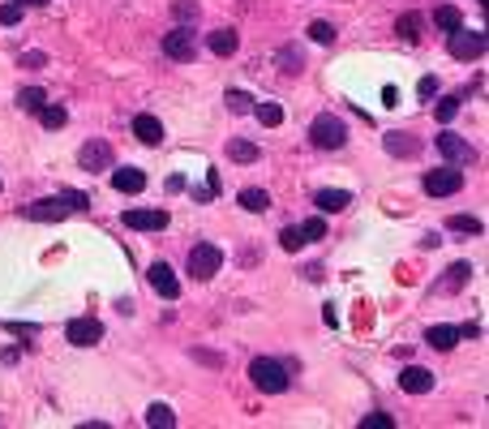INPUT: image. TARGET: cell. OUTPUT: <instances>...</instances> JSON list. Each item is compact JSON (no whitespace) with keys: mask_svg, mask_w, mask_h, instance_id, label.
I'll list each match as a JSON object with an SVG mask.
<instances>
[{"mask_svg":"<svg viewBox=\"0 0 489 429\" xmlns=\"http://www.w3.org/2000/svg\"><path fill=\"white\" fill-rule=\"evenodd\" d=\"M249 378H253V387L266 391V395H283V391L292 387L288 365H279V361H271V357H253V361H249Z\"/></svg>","mask_w":489,"mask_h":429,"instance_id":"6da1fadb","label":"cell"},{"mask_svg":"<svg viewBox=\"0 0 489 429\" xmlns=\"http://www.w3.org/2000/svg\"><path fill=\"white\" fill-rule=\"evenodd\" d=\"M309 142L318 150H344L348 146V124L335 112H322V116H314V124H309Z\"/></svg>","mask_w":489,"mask_h":429,"instance_id":"7a4b0ae2","label":"cell"},{"mask_svg":"<svg viewBox=\"0 0 489 429\" xmlns=\"http://www.w3.org/2000/svg\"><path fill=\"white\" fill-rule=\"evenodd\" d=\"M219 266H223V249H219V245L198 241V245L189 249V275H193V280H215Z\"/></svg>","mask_w":489,"mask_h":429,"instance_id":"3957f363","label":"cell"},{"mask_svg":"<svg viewBox=\"0 0 489 429\" xmlns=\"http://www.w3.org/2000/svg\"><path fill=\"white\" fill-rule=\"evenodd\" d=\"M163 56L189 65V60L198 56V31H193V26H172V31L163 35Z\"/></svg>","mask_w":489,"mask_h":429,"instance_id":"277c9868","label":"cell"},{"mask_svg":"<svg viewBox=\"0 0 489 429\" xmlns=\"http://www.w3.org/2000/svg\"><path fill=\"white\" fill-rule=\"evenodd\" d=\"M433 146H438V155H442L451 168H459V163H472L476 159V150H472V142L468 138H459V133H451V129H442L433 138Z\"/></svg>","mask_w":489,"mask_h":429,"instance_id":"5b68a950","label":"cell"},{"mask_svg":"<svg viewBox=\"0 0 489 429\" xmlns=\"http://www.w3.org/2000/svg\"><path fill=\"white\" fill-rule=\"evenodd\" d=\"M447 47H451V56L455 60H481L485 56V35L481 31H455V35H447Z\"/></svg>","mask_w":489,"mask_h":429,"instance_id":"8992f818","label":"cell"},{"mask_svg":"<svg viewBox=\"0 0 489 429\" xmlns=\"http://www.w3.org/2000/svg\"><path fill=\"white\" fill-rule=\"evenodd\" d=\"M73 207H69V197L65 193H51V197H39V202H31V207H22V215L26 219H35V223H51V219H65Z\"/></svg>","mask_w":489,"mask_h":429,"instance_id":"52a82bcc","label":"cell"},{"mask_svg":"<svg viewBox=\"0 0 489 429\" xmlns=\"http://www.w3.org/2000/svg\"><path fill=\"white\" fill-rule=\"evenodd\" d=\"M463 189V172L459 168H438V172H425V193L429 197H451V193H459Z\"/></svg>","mask_w":489,"mask_h":429,"instance_id":"ba28073f","label":"cell"},{"mask_svg":"<svg viewBox=\"0 0 489 429\" xmlns=\"http://www.w3.org/2000/svg\"><path fill=\"white\" fill-rule=\"evenodd\" d=\"M65 339H69L73 348H95V343L103 339V322H99V318H73V322L65 326Z\"/></svg>","mask_w":489,"mask_h":429,"instance_id":"9c48e42d","label":"cell"},{"mask_svg":"<svg viewBox=\"0 0 489 429\" xmlns=\"http://www.w3.org/2000/svg\"><path fill=\"white\" fill-rule=\"evenodd\" d=\"M125 228H134V232H159V228H168V211H163V207L125 211Z\"/></svg>","mask_w":489,"mask_h":429,"instance_id":"30bf717a","label":"cell"},{"mask_svg":"<svg viewBox=\"0 0 489 429\" xmlns=\"http://www.w3.org/2000/svg\"><path fill=\"white\" fill-rule=\"evenodd\" d=\"M77 163H82L86 172H103V168H112V146L103 142V138H95V142H86L82 150H77Z\"/></svg>","mask_w":489,"mask_h":429,"instance_id":"8fae6325","label":"cell"},{"mask_svg":"<svg viewBox=\"0 0 489 429\" xmlns=\"http://www.w3.org/2000/svg\"><path fill=\"white\" fill-rule=\"evenodd\" d=\"M146 280H150V288L159 292L163 300H176V296H180V284H176V275H172V266H168V262H150Z\"/></svg>","mask_w":489,"mask_h":429,"instance_id":"7c38bea8","label":"cell"},{"mask_svg":"<svg viewBox=\"0 0 489 429\" xmlns=\"http://www.w3.org/2000/svg\"><path fill=\"white\" fill-rule=\"evenodd\" d=\"M386 155H395V159H417L421 155V138L417 133H408V129H395V133H386Z\"/></svg>","mask_w":489,"mask_h":429,"instance_id":"4fadbf2b","label":"cell"},{"mask_svg":"<svg viewBox=\"0 0 489 429\" xmlns=\"http://www.w3.org/2000/svg\"><path fill=\"white\" fill-rule=\"evenodd\" d=\"M399 387H403L408 395H429V391H433V373H429V369H421V365H403Z\"/></svg>","mask_w":489,"mask_h":429,"instance_id":"5bb4252c","label":"cell"},{"mask_svg":"<svg viewBox=\"0 0 489 429\" xmlns=\"http://www.w3.org/2000/svg\"><path fill=\"white\" fill-rule=\"evenodd\" d=\"M134 138H138V142H146V146H159V142H163V120H159V116H150V112L134 116Z\"/></svg>","mask_w":489,"mask_h":429,"instance_id":"9a60e30c","label":"cell"},{"mask_svg":"<svg viewBox=\"0 0 489 429\" xmlns=\"http://www.w3.org/2000/svg\"><path fill=\"white\" fill-rule=\"evenodd\" d=\"M206 47H211L215 56H232V52L241 47V35L232 31V26H219V31H211V35H206Z\"/></svg>","mask_w":489,"mask_h":429,"instance_id":"2e32d148","label":"cell"},{"mask_svg":"<svg viewBox=\"0 0 489 429\" xmlns=\"http://www.w3.org/2000/svg\"><path fill=\"white\" fill-rule=\"evenodd\" d=\"M112 189H120V193H142V189H146V172H142V168H116V172H112Z\"/></svg>","mask_w":489,"mask_h":429,"instance_id":"e0dca14e","label":"cell"},{"mask_svg":"<svg viewBox=\"0 0 489 429\" xmlns=\"http://www.w3.org/2000/svg\"><path fill=\"white\" fill-rule=\"evenodd\" d=\"M348 202H352L348 189H318V193H314V207H318L322 215H339Z\"/></svg>","mask_w":489,"mask_h":429,"instance_id":"ac0fdd59","label":"cell"},{"mask_svg":"<svg viewBox=\"0 0 489 429\" xmlns=\"http://www.w3.org/2000/svg\"><path fill=\"white\" fill-rule=\"evenodd\" d=\"M425 343H429L433 352H451V348L459 343V326H447V322L429 326V331H425Z\"/></svg>","mask_w":489,"mask_h":429,"instance_id":"d6986e66","label":"cell"},{"mask_svg":"<svg viewBox=\"0 0 489 429\" xmlns=\"http://www.w3.org/2000/svg\"><path fill=\"white\" fill-rule=\"evenodd\" d=\"M227 159L232 163H257V159H262V150H257V142H249V138H232L227 142Z\"/></svg>","mask_w":489,"mask_h":429,"instance_id":"ffe728a7","label":"cell"},{"mask_svg":"<svg viewBox=\"0 0 489 429\" xmlns=\"http://www.w3.org/2000/svg\"><path fill=\"white\" fill-rule=\"evenodd\" d=\"M237 202L249 211V215H262V211H271V193L266 189H257V185H249V189H241L237 193Z\"/></svg>","mask_w":489,"mask_h":429,"instance_id":"44dd1931","label":"cell"},{"mask_svg":"<svg viewBox=\"0 0 489 429\" xmlns=\"http://www.w3.org/2000/svg\"><path fill=\"white\" fill-rule=\"evenodd\" d=\"M249 112H253L257 120H262V124H266V129H275V124H283V108L275 104V99H262V104H253Z\"/></svg>","mask_w":489,"mask_h":429,"instance_id":"7402d4cb","label":"cell"},{"mask_svg":"<svg viewBox=\"0 0 489 429\" xmlns=\"http://www.w3.org/2000/svg\"><path fill=\"white\" fill-rule=\"evenodd\" d=\"M433 22H438V31H442V35H455V31L463 26V13H459L455 5H442V9L433 13Z\"/></svg>","mask_w":489,"mask_h":429,"instance_id":"603a6c76","label":"cell"},{"mask_svg":"<svg viewBox=\"0 0 489 429\" xmlns=\"http://www.w3.org/2000/svg\"><path fill=\"white\" fill-rule=\"evenodd\" d=\"M146 425L150 429H172L176 425V412L168 408V403H150V408H146Z\"/></svg>","mask_w":489,"mask_h":429,"instance_id":"cb8c5ba5","label":"cell"},{"mask_svg":"<svg viewBox=\"0 0 489 429\" xmlns=\"http://www.w3.org/2000/svg\"><path fill=\"white\" fill-rule=\"evenodd\" d=\"M395 35H403L408 43H421V13H399Z\"/></svg>","mask_w":489,"mask_h":429,"instance_id":"d4e9b609","label":"cell"},{"mask_svg":"<svg viewBox=\"0 0 489 429\" xmlns=\"http://www.w3.org/2000/svg\"><path fill=\"white\" fill-rule=\"evenodd\" d=\"M39 120H43V129H65V124H69V112H65L61 104H43V108H39Z\"/></svg>","mask_w":489,"mask_h":429,"instance_id":"484cf974","label":"cell"},{"mask_svg":"<svg viewBox=\"0 0 489 429\" xmlns=\"http://www.w3.org/2000/svg\"><path fill=\"white\" fill-rule=\"evenodd\" d=\"M468 280H472V266H468V262H455V266L447 270V284H442V292H459Z\"/></svg>","mask_w":489,"mask_h":429,"instance_id":"4316f807","label":"cell"},{"mask_svg":"<svg viewBox=\"0 0 489 429\" xmlns=\"http://www.w3.org/2000/svg\"><path fill=\"white\" fill-rule=\"evenodd\" d=\"M43 104H47V95H43L39 86H26V90H17V108H22V112H39Z\"/></svg>","mask_w":489,"mask_h":429,"instance_id":"83f0119b","label":"cell"},{"mask_svg":"<svg viewBox=\"0 0 489 429\" xmlns=\"http://www.w3.org/2000/svg\"><path fill=\"white\" fill-rule=\"evenodd\" d=\"M447 228H451V232L481 236V232H485V223H481V219H472V215H451V219H447Z\"/></svg>","mask_w":489,"mask_h":429,"instance_id":"f1b7e54d","label":"cell"},{"mask_svg":"<svg viewBox=\"0 0 489 429\" xmlns=\"http://www.w3.org/2000/svg\"><path fill=\"white\" fill-rule=\"evenodd\" d=\"M300 236H305V245H314V241H322V236H326V219H322V215H314V219H305V223H300Z\"/></svg>","mask_w":489,"mask_h":429,"instance_id":"f546056e","label":"cell"},{"mask_svg":"<svg viewBox=\"0 0 489 429\" xmlns=\"http://www.w3.org/2000/svg\"><path fill=\"white\" fill-rule=\"evenodd\" d=\"M279 65H283V73H288V78H296V73L305 69V56L296 52V47H283V52H279Z\"/></svg>","mask_w":489,"mask_h":429,"instance_id":"4dcf8cb0","label":"cell"},{"mask_svg":"<svg viewBox=\"0 0 489 429\" xmlns=\"http://www.w3.org/2000/svg\"><path fill=\"white\" fill-rule=\"evenodd\" d=\"M433 116H438V120H442V124H447V120H455V116H459V99H455V95H447V99H438V104H433Z\"/></svg>","mask_w":489,"mask_h":429,"instance_id":"1f68e13d","label":"cell"},{"mask_svg":"<svg viewBox=\"0 0 489 429\" xmlns=\"http://www.w3.org/2000/svg\"><path fill=\"white\" fill-rule=\"evenodd\" d=\"M172 17L185 26V22H198V0H176L172 5Z\"/></svg>","mask_w":489,"mask_h":429,"instance_id":"d6a6232c","label":"cell"},{"mask_svg":"<svg viewBox=\"0 0 489 429\" xmlns=\"http://www.w3.org/2000/svg\"><path fill=\"white\" fill-rule=\"evenodd\" d=\"M22 9H26V5H17V0L0 5V26H17V22H22Z\"/></svg>","mask_w":489,"mask_h":429,"instance_id":"836d02e7","label":"cell"},{"mask_svg":"<svg viewBox=\"0 0 489 429\" xmlns=\"http://www.w3.org/2000/svg\"><path fill=\"white\" fill-rule=\"evenodd\" d=\"M309 39L314 43H335V26L330 22H314V26H309Z\"/></svg>","mask_w":489,"mask_h":429,"instance_id":"e575fe53","label":"cell"},{"mask_svg":"<svg viewBox=\"0 0 489 429\" xmlns=\"http://www.w3.org/2000/svg\"><path fill=\"white\" fill-rule=\"evenodd\" d=\"M279 245H283V249H288V254H296V249L305 245V236H300V228H283V232H279Z\"/></svg>","mask_w":489,"mask_h":429,"instance_id":"d590c367","label":"cell"},{"mask_svg":"<svg viewBox=\"0 0 489 429\" xmlns=\"http://www.w3.org/2000/svg\"><path fill=\"white\" fill-rule=\"evenodd\" d=\"M360 429H395V421L386 412H369V416H360Z\"/></svg>","mask_w":489,"mask_h":429,"instance_id":"8d00e7d4","label":"cell"},{"mask_svg":"<svg viewBox=\"0 0 489 429\" xmlns=\"http://www.w3.org/2000/svg\"><path fill=\"white\" fill-rule=\"evenodd\" d=\"M227 108H232V112H249L253 99H249L245 90H227Z\"/></svg>","mask_w":489,"mask_h":429,"instance_id":"74e56055","label":"cell"},{"mask_svg":"<svg viewBox=\"0 0 489 429\" xmlns=\"http://www.w3.org/2000/svg\"><path fill=\"white\" fill-rule=\"evenodd\" d=\"M43 65H47L43 52H22V69H43Z\"/></svg>","mask_w":489,"mask_h":429,"instance_id":"f35d334b","label":"cell"},{"mask_svg":"<svg viewBox=\"0 0 489 429\" xmlns=\"http://www.w3.org/2000/svg\"><path fill=\"white\" fill-rule=\"evenodd\" d=\"M65 197H69V207H73V211H86V207H90V197H86V193H77V189H65Z\"/></svg>","mask_w":489,"mask_h":429,"instance_id":"ab89813d","label":"cell"},{"mask_svg":"<svg viewBox=\"0 0 489 429\" xmlns=\"http://www.w3.org/2000/svg\"><path fill=\"white\" fill-rule=\"evenodd\" d=\"M433 90H438V78H421L417 95H421V99H433Z\"/></svg>","mask_w":489,"mask_h":429,"instance_id":"60d3db41","label":"cell"},{"mask_svg":"<svg viewBox=\"0 0 489 429\" xmlns=\"http://www.w3.org/2000/svg\"><path fill=\"white\" fill-rule=\"evenodd\" d=\"M9 331H13V335H26V339H35V335H39V326H22V322H9Z\"/></svg>","mask_w":489,"mask_h":429,"instance_id":"b9f144b4","label":"cell"},{"mask_svg":"<svg viewBox=\"0 0 489 429\" xmlns=\"http://www.w3.org/2000/svg\"><path fill=\"white\" fill-rule=\"evenodd\" d=\"M476 335H481L476 322H463V326H459V339H476Z\"/></svg>","mask_w":489,"mask_h":429,"instance_id":"7bdbcfd3","label":"cell"},{"mask_svg":"<svg viewBox=\"0 0 489 429\" xmlns=\"http://www.w3.org/2000/svg\"><path fill=\"white\" fill-rule=\"evenodd\" d=\"M17 5H35L39 9V5H47V0H17Z\"/></svg>","mask_w":489,"mask_h":429,"instance_id":"ee69618b","label":"cell"}]
</instances>
